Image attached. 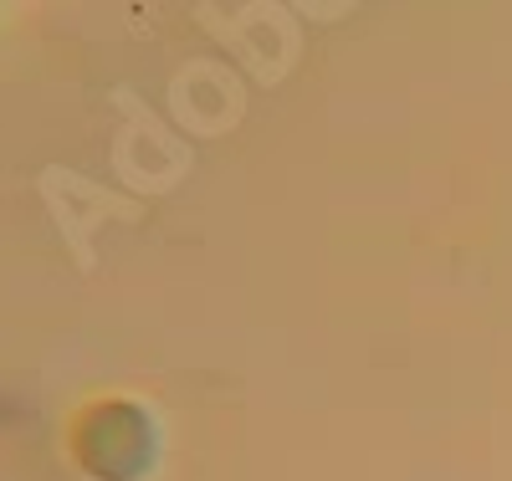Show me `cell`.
<instances>
[{
	"label": "cell",
	"instance_id": "1",
	"mask_svg": "<svg viewBox=\"0 0 512 481\" xmlns=\"http://www.w3.org/2000/svg\"><path fill=\"white\" fill-rule=\"evenodd\" d=\"M67 451L93 481H144L159 456V435L144 405L134 400H93L67 425Z\"/></svg>",
	"mask_w": 512,
	"mask_h": 481
}]
</instances>
